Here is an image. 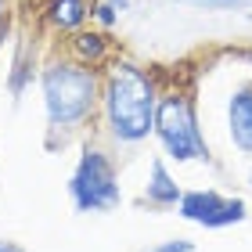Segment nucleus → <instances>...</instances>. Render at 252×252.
<instances>
[{"instance_id":"1","label":"nucleus","mask_w":252,"mask_h":252,"mask_svg":"<svg viewBox=\"0 0 252 252\" xmlns=\"http://www.w3.org/2000/svg\"><path fill=\"white\" fill-rule=\"evenodd\" d=\"M158 83L152 68L133 58H112L101 76V119L116 144L137 148L155 137V112H158Z\"/></svg>"},{"instance_id":"2","label":"nucleus","mask_w":252,"mask_h":252,"mask_svg":"<svg viewBox=\"0 0 252 252\" xmlns=\"http://www.w3.org/2000/svg\"><path fill=\"white\" fill-rule=\"evenodd\" d=\"M40 97L54 144L58 133H76L101 108V72L79 58H54L40 68Z\"/></svg>"},{"instance_id":"3","label":"nucleus","mask_w":252,"mask_h":252,"mask_svg":"<svg viewBox=\"0 0 252 252\" xmlns=\"http://www.w3.org/2000/svg\"><path fill=\"white\" fill-rule=\"evenodd\" d=\"M68 198H72L76 213H116L123 205V184H119V169L101 144L87 141L79 148V158L68 173Z\"/></svg>"},{"instance_id":"4","label":"nucleus","mask_w":252,"mask_h":252,"mask_svg":"<svg viewBox=\"0 0 252 252\" xmlns=\"http://www.w3.org/2000/svg\"><path fill=\"white\" fill-rule=\"evenodd\" d=\"M155 141L162 148L166 158H173L177 166L184 162H209V141H205L198 126V108H194L191 94H162L155 112Z\"/></svg>"},{"instance_id":"5","label":"nucleus","mask_w":252,"mask_h":252,"mask_svg":"<svg viewBox=\"0 0 252 252\" xmlns=\"http://www.w3.org/2000/svg\"><path fill=\"white\" fill-rule=\"evenodd\" d=\"M177 216L194 227H205V231H223V227H238L249 220V205L238 194H223L216 188H194L184 191Z\"/></svg>"},{"instance_id":"6","label":"nucleus","mask_w":252,"mask_h":252,"mask_svg":"<svg viewBox=\"0 0 252 252\" xmlns=\"http://www.w3.org/2000/svg\"><path fill=\"white\" fill-rule=\"evenodd\" d=\"M227 137L234 152L252 155V79L231 90L227 97Z\"/></svg>"},{"instance_id":"7","label":"nucleus","mask_w":252,"mask_h":252,"mask_svg":"<svg viewBox=\"0 0 252 252\" xmlns=\"http://www.w3.org/2000/svg\"><path fill=\"white\" fill-rule=\"evenodd\" d=\"M180 198H184V188H180V180L169 173L166 158L162 155L152 158V166H148V180H144V202L152 205V209H177Z\"/></svg>"},{"instance_id":"8","label":"nucleus","mask_w":252,"mask_h":252,"mask_svg":"<svg viewBox=\"0 0 252 252\" xmlns=\"http://www.w3.org/2000/svg\"><path fill=\"white\" fill-rule=\"evenodd\" d=\"M43 18L58 32H79L87 26V18H94V7H90L87 0H47Z\"/></svg>"},{"instance_id":"9","label":"nucleus","mask_w":252,"mask_h":252,"mask_svg":"<svg viewBox=\"0 0 252 252\" xmlns=\"http://www.w3.org/2000/svg\"><path fill=\"white\" fill-rule=\"evenodd\" d=\"M72 51L79 62L97 65L108 58V36L101 29H79V32H72Z\"/></svg>"},{"instance_id":"10","label":"nucleus","mask_w":252,"mask_h":252,"mask_svg":"<svg viewBox=\"0 0 252 252\" xmlns=\"http://www.w3.org/2000/svg\"><path fill=\"white\" fill-rule=\"evenodd\" d=\"M184 7H194V11H209V15H227V11H245L252 0H177Z\"/></svg>"},{"instance_id":"11","label":"nucleus","mask_w":252,"mask_h":252,"mask_svg":"<svg viewBox=\"0 0 252 252\" xmlns=\"http://www.w3.org/2000/svg\"><path fill=\"white\" fill-rule=\"evenodd\" d=\"M94 18H97L101 29H112V26H119V7H112L108 0H101V4L94 7Z\"/></svg>"},{"instance_id":"12","label":"nucleus","mask_w":252,"mask_h":252,"mask_svg":"<svg viewBox=\"0 0 252 252\" xmlns=\"http://www.w3.org/2000/svg\"><path fill=\"white\" fill-rule=\"evenodd\" d=\"M148 252H194L191 238H166V242H155Z\"/></svg>"},{"instance_id":"13","label":"nucleus","mask_w":252,"mask_h":252,"mask_svg":"<svg viewBox=\"0 0 252 252\" xmlns=\"http://www.w3.org/2000/svg\"><path fill=\"white\" fill-rule=\"evenodd\" d=\"M0 252H26V249H22L18 242H4V238H0Z\"/></svg>"},{"instance_id":"14","label":"nucleus","mask_w":252,"mask_h":252,"mask_svg":"<svg viewBox=\"0 0 252 252\" xmlns=\"http://www.w3.org/2000/svg\"><path fill=\"white\" fill-rule=\"evenodd\" d=\"M112 7H119V15H126V11H130V0H108Z\"/></svg>"},{"instance_id":"15","label":"nucleus","mask_w":252,"mask_h":252,"mask_svg":"<svg viewBox=\"0 0 252 252\" xmlns=\"http://www.w3.org/2000/svg\"><path fill=\"white\" fill-rule=\"evenodd\" d=\"M4 15H7V7H4V0H0V29H7L4 26Z\"/></svg>"},{"instance_id":"16","label":"nucleus","mask_w":252,"mask_h":252,"mask_svg":"<svg viewBox=\"0 0 252 252\" xmlns=\"http://www.w3.org/2000/svg\"><path fill=\"white\" fill-rule=\"evenodd\" d=\"M4 36H7V29H0V47H4Z\"/></svg>"},{"instance_id":"17","label":"nucleus","mask_w":252,"mask_h":252,"mask_svg":"<svg viewBox=\"0 0 252 252\" xmlns=\"http://www.w3.org/2000/svg\"><path fill=\"white\" fill-rule=\"evenodd\" d=\"M249 188H252V169H249Z\"/></svg>"}]
</instances>
